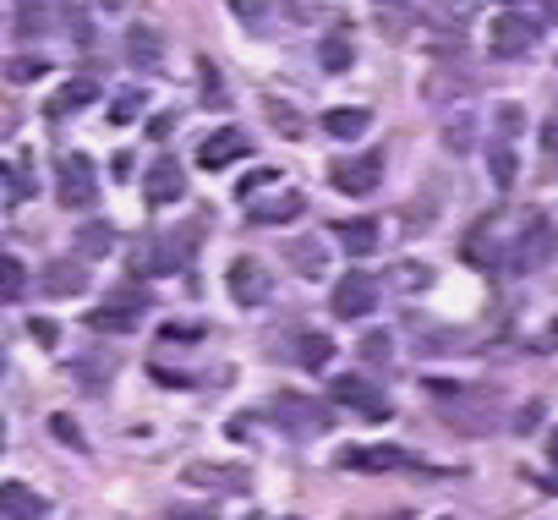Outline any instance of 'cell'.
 I'll list each match as a JSON object with an SVG mask.
<instances>
[{
	"mask_svg": "<svg viewBox=\"0 0 558 520\" xmlns=\"http://www.w3.org/2000/svg\"><path fill=\"white\" fill-rule=\"evenodd\" d=\"M274 427H285L290 438H312V433H329V422H334V411L323 406V400H312V395H296V389H285V395H274Z\"/></svg>",
	"mask_w": 558,
	"mask_h": 520,
	"instance_id": "1",
	"label": "cell"
},
{
	"mask_svg": "<svg viewBox=\"0 0 558 520\" xmlns=\"http://www.w3.org/2000/svg\"><path fill=\"white\" fill-rule=\"evenodd\" d=\"M143 312H148V291H143V285H137V291H132V285H121L104 307L83 312V323L93 334H132L137 323H143Z\"/></svg>",
	"mask_w": 558,
	"mask_h": 520,
	"instance_id": "2",
	"label": "cell"
},
{
	"mask_svg": "<svg viewBox=\"0 0 558 520\" xmlns=\"http://www.w3.org/2000/svg\"><path fill=\"white\" fill-rule=\"evenodd\" d=\"M542 39V22L537 17H526V11H498L493 17V28H487V44H493V55L498 61H520V55H531V44Z\"/></svg>",
	"mask_w": 558,
	"mask_h": 520,
	"instance_id": "3",
	"label": "cell"
},
{
	"mask_svg": "<svg viewBox=\"0 0 558 520\" xmlns=\"http://www.w3.org/2000/svg\"><path fill=\"white\" fill-rule=\"evenodd\" d=\"M329 187L345 192V198H372V192L383 187V154H378V148H367V154H356V159H334V165H329Z\"/></svg>",
	"mask_w": 558,
	"mask_h": 520,
	"instance_id": "4",
	"label": "cell"
},
{
	"mask_svg": "<svg viewBox=\"0 0 558 520\" xmlns=\"http://www.w3.org/2000/svg\"><path fill=\"white\" fill-rule=\"evenodd\" d=\"M372 307H378V280H372L367 269H351L340 285H334V296H329V312H334V318H345V323L367 318Z\"/></svg>",
	"mask_w": 558,
	"mask_h": 520,
	"instance_id": "5",
	"label": "cell"
},
{
	"mask_svg": "<svg viewBox=\"0 0 558 520\" xmlns=\"http://www.w3.org/2000/svg\"><path fill=\"white\" fill-rule=\"evenodd\" d=\"M329 395H334V406H351L356 416H367V422H383V416L394 411L389 400H383V395L367 384L362 373H340V378L329 384Z\"/></svg>",
	"mask_w": 558,
	"mask_h": 520,
	"instance_id": "6",
	"label": "cell"
},
{
	"mask_svg": "<svg viewBox=\"0 0 558 520\" xmlns=\"http://www.w3.org/2000/svg\"><path fill=\"white\" fill-rule=\"evenodd\" d=\"M225 285H230V296H236V307H263V302H269V291H274L269 269H263L258 258H236L225 269Z\"/></svg>",
	"mask_w": 558,
	"mask_h": 520,
	"instance_id": "7",
	"label": "cell"
},
{
	"mask_svg": "<svg viewBox=\"0 0 558 520\" xmlns=\"http://www.w3.org/2000/svg\"><path fill=\"white\" fill-rule=\"evenodd\" d=\"M55 198H61V208H88V203H93V159H88V154H66V159H61Z\"/></svg>",
	"mask_w": 558,
	"mask_h": 520,
	"instance_id": "8",
	"label": "cell"
},
{
	"mask_svg": "<svg viewBox=\"0 0 558 520\" xmlns=\"http://www.w3.org/2000/svg\"><path fill=\"white\" fill-rule=\"evenodd\" d=\"M143 198L154 203V208H170V203H181V198H186V176H181L176 159H154V165H148V176H143Z\"/></svg>",
	"mask_w": 558,
	"mask_h": 520,
	"instance_id": "9",
	"label": "cell"
},
{
	"mask_svg": "<svg viewBox=\"0 0 558 520\" xmlns=\"http://www.w3.org/2000/svg\"><path fill=\"white\" fill-rule=\"evenodd\" d=\"M553 247H558L553 225H548V219H537V214H531L526 236L515 241V269H520V274H526V269H542V263L553 258Z\"/></svg>",
	"mask_w": 558,
	"mask_h": 520,
	"instance_id": "10",
	"label": "cell"
},
{
	"mask_svg": "<svg viewBox=\"0 0 558 520\" xmlns=\"http://www.w3.org/2000/svg\"><path fill=\"white\" fill-rule=\"evenodd\" d=\"M247 154H252L247 132H214V137H203V148H197V165L225 170V165H236V159H247Z\"/></svg>",
	"mask_w": 558,
	"mask_h": 520,
	"instance_id": "11",
	"label": "cell"
},
{
	"mask_svg": "<svg viewBox=\"0 0 558 520\" xmlns=\"http://www.w3.org/2000/svg\"><path fill=\"white\" fill-rule=\"evenodd\" d=\"M93 99H99V83H93V77H72L66 88H55V94L44 99V115H50V121H66V115L88 110Z\"/></svg>",
	"mask_w": 558,
	"mask_h": 520,
	"instance_id": "12",
	"label": "cell"
},
{
	"mask_svg": "<svg viewBox=\"0 0 558 520\" xmlns=\"http://www.w3.org/2000/svg\"><path fill=\"white\" fill-rule=\"evenodd\" d=\"M132 269L148 274V280H154V274H176L181 269V247H176V241H165V236H148L143 247L132 252Z\"/></svg>",
	"mask_w": 558,
	"mask_h": 520,
	"instance_id": "13",
	"label": "cell"
},
{
	"mask_svg": "<svg viewBox=\"0 0 558 520\" xmlns=\"http://www.w3.org/2000/svg\"><path fill=\"white\" fill-rule=\"evenodd\" d=\"M50 504L28 488V482H0V520H44Z\"/></svg>",
	"mask_w": 558,
	"mask_h": 520,
	"instance_id": "14",
	"label": "cell"
},
{
	"mask_svg": "<svg viewBox=\"0 0 558 520\" xmlns=\"http://www.w3.org/2000/svg\"><path fill=\"white\" fill-rule=\"evenodd\" d=\"M126 55H132V66L154 72V66L165 61V39H159V28H148V22H132V28H126Z\"/></svg>",
	"mask_w": 558,
	"mask_h": 520,
	"instance_id": "15",
	"label": "cell"
},
{
	"mask_svg": "<svg viewBox=\"0 0 558 520\" xmlns=\"http://www.w3.org/2000/svg\"><path fill=\"white\" fill-rule=\"evenodd\" d=\"M44 291L50 296H83L88 291V263L83 258H61L44 269Z\"/></svg>",
	"mask_w": 558,
	"mask_h": 520,
	"instance_id": "16",
	"label": "cell"
},
{
	"mask_svg": "<svg viewBox=\"0 0 558 520\" xmlns=\"http://www.w3.org/2000/svg\"><path fill=\"white\" fill-rule=\"evenodd\" d=\"M318 126L329 137H340V143H351V137H362L367 126H372V110H367V104H340V110H329Z\"/></svg>",
	"mask_w": 558,
	"mask_h": 520,
	"instance_id": "17",
	"label": "cell"
},
{
	"mask_svg": "<svg viewBox=\"0 0 558 520\" xmlns=\"http://www.w3.org/2000/svg\"><path fill=\"white\" fill-rule=\"evenodd\" d=\"M301 214H307L301 192H274V198H263L252 208V225H285V219H301Z\"/></svg>",
	"mask_w": 558,
	"mask_h": 520,
	"instance_id": "18",
	"label": "cell"
},
{
	"mask_svg": "<svg viewBox=\"0 0 558 520\" xmlns=\"http://www.w3.org/2000/svg\"><path fill=\"white\" fill-rule=\"evenodd\" d=\"M285 258H290V269L301 274V280H323V269H329V252H323V241H290L285 247Z\"/></svg>",
	"mask_w": 558,
	"mask_h": 520,
	"instance_id": "19",
	"label": "cell"
},
{
	"mask_svg": "<svg viewBox=\"0 0 558 520\" xmlns=\"http://www.w3.org/2000/svg\"><path fill=\"white\" fill-rule=\"evenodd\" d=\"M340 466H356V471H394L405 466V449L400 444H378V449H345Z\"/></svg>",
	"mask_w": 558,
	"mask_h": 520,
	"instance_id": "20",
	"label": "cell"
},
{
	"mask_svg": "<svg viewBox=\"0 0 558 520\" xmlns=\"http://www.w3.org/2000/svg\"><path fill=\"white\" fill-rule=\"evenodd\" d=\"M334 236L351 258H367V252H378V219H345V225H334Z\"/></svg>",
	"mask_w": 558,
	"mask_h": 520,
	"instance_id": "21",
	"label": "cell"
},
{
	"mask_svg": "<svg viewBox=\"0 0 558 520\" xmlns=\"http://www.w3.org/2000/svg\"><path fill=\"white\" fill-rule=\"evenodd\" d=\"M263 121H269L279 137H290V143L312 132V126H307V115H301L296 104H285V99H263Z\"/></svg>",
	"mask_w": 558,
	"mask_h": 520,
	"instance_id": "22",
	"label": "cell"
},
{
	"mask_svg": "<svg viewBox=\"0 0 558 520\" xmlns=\"http://www.w3.org/2000/svg\"><path fill=\"white\" fill-rule=\"evenodd\" d=\"M438 208H444V187H427L422 198H411L405 203V230H411V236H422V230H433V219H438Z\"/></svg>",
	"mask_w": 558,
	"mask_h": 520,
	"instance_id": "23",
	"label": "cell"
},
{
	"mask_svg": "<svg viewBox=\"0 0 558 520\" xmlns=\"http://www.w3.org/2000/svg\"><path fill=\"white\" fill-rule=\"evenodd\" d=\"M186 482H203V488H230V493H241L247 488V471L241 466H186Z\"/></svg>",
	"mask_w": 558,
	"mask_h": 520,
	"instance_id": "24",
	"label": "cell"
},
{
	"mask_svg": "<svg viewBox=\"0 0 558 520\" xmlns=\"http://www.w3.org/2000/svg\"><path fill=\"white\" fill-rule=\"evenodd\" d=\"M318 66H323V72H334V77L351 72V66H356V44L345 39V33H329V39L318 44Z\"/></svg>",
	"mask_w": 558,
	"mask_h": 520,
	"instance_id": "25",
	"label": "cell"
},
{
	"mask_svg": "<svg viewBox=\"0 0 558 520\" xmlns=\"http://www.w3.org/2000/svg\"><path fill=\"white\" fill-rule=\"evenodd\" d=\"M296 362L307 367V373H323V367L334 362V340H329V334H301V351H296Z\"/></svg>",
	"mask_w": 558,
	"mask_h": 520,
	"instance_id": "26",
	"label": "cell"
},
{
	"mask_svg": "<svg viewBox=\"0 0 558 520\" xmlns=\"http://www.w3.org/2000/svg\"><path fill=\"white\" fill-rule=\"evenodd\" d=\"M110 247H115V230L104 225V219H93V225L77 230V252H83V258H104Z\"/></svg>",
	"mask_w": 558,
	"mask_h": 520,
	"instance_id": "27",
	"label": "cell"
},
{
	"mask_svg": "<svg viewBox=\"0 0 558 520\" xmlns=\"http://www.w3.org/2000/svg\"><path fill=\"white\" fill-rule=\"evenodd\" d=\"M197 77H203V104H208V110H225V104H230V88H225V77H219V66L208 61V55L197 61Z\"/></svg>",
	"mask_w": 558,
	"mask_h": 520,
	"instance_id": "28",
	"label": "cell"
},
{
	"mask_svg": "<svg viewBox=\"0 0 558 520\" xmlns=\"http://www.w3.org/2000/svg\"><path fill=\"white\" fill-rule=\"evenodd\" d=\"M22 291H28V269L11 252H0V302H17Z\"/></svg>",
	"mask_w": 558,
	"mask_h": 520,
	"instance_id": "29",
	"label": "cell"
},
{
	"mask_svg": "<svg viewBox=\"0 0 558 520\" xmlns=\"http://www.w3.org/2000/svg\"><path fill=\"white\" fill-rule=\"evenodd\" d=\"M487 170H493V187H498V192H509V187H515V176H520L515 154H509L504 143H498V148H487Z\"/></svg>",
	"mask_w": 558,
	"mask_h": 520,
	"instance_id": "30",
	"label": "cell"
},
{
	"mask_svg": "<svg viewBox=\"0 0 558 520\" xmlns=\"http://www.w3.org/2000/svg\"><path fill=\"white\" fill-rule=\"evenodd\" d=\"M44 28H50V11H44V0H22V11H17V33H22V39H39Z\"/></svg>",
	"mask_w": 558,
	"mask_h": 520,
	"instance_id": "31",
	"label": "cell"
},
{
	"mask_svg": "<svg viewBox=\"0 0 558 520\" xmlns=\"http://www.w3.org/2000/svg\"><path fill=\"white\" fill-rule=\"evenodd\" d=\"M394 285H400V291H427L433 269H422V263H394Z\"/></svg>",
	"mask_w": 558,
	"mask_h": 520,
	"instance_id": "32",
	"label": "cell"
},
{
	"mask_svg": "<svg viewBox=\"0 0 558 520\" xmlns=\"http://www.w3.org/2000/svg\"><path fill=\"white\" fill-rule=\"evenodd\" d=\"M50 433L61 438L66 449H83V444H88V438H83V427H77V416H66V411H55V416H50Z\"/></svg>",
	"mask_w": 558,
	"mask_h": 520,
	"instance_id": "33",
	"label": "cell"
},
{
	"mask_svg": "<svg viewBox=\"0 0 558 520\" xmlns=\"http://www.w3.org/2000/svg\"><path fill=\"white\" fill-rule=\"evenodd\" d=\"M389 356H394V340H389V334H383V329H372L367 340H362V362L383 367V362H389Z\"/></svg>",
	"mask_w": 558,
	"mask_h": 520,
	"instance_id": "34",
	"label": "cell"
},
{
	"mask_svg": "<svg viewBox=\"0 0 558 520\" xmlns=\"http://www.w3.org/2000/svg\"><path fill=\"white\" fill-rule=\"evenodd\" d=\"M50 72V61H33V55H22V61H6V83H33V77Z\"/></svg>",
	"mask_w": 558,
	"mask_h": 520,
	"instance_id": "35",
	"label": "cell"
},
{
	"mask_svg": "<svg viewBox=\"0 0 558 520\" xmlns=\"http://www.w3.org/2000/svg\"><path fill=\"white\" fill-rule=\"evenodd\" d=\"M61 17H66V28H72L77 50H93V28H88V11H83V6H66Z\"/></svg>",
	"mask_w": 558,
	"mask_h": 520,
	"instance_id": "36",
	"label": "cell"
},
{
	"mask_svg": "<svg viewBox=\"0 0 558 520\" xmlns=\"http://www.w3.org/2000/svg\"><path fill=\"white\" fill-rule=\"evenodd\" d=\"M143 104H148V94H143V88H126V94L110 104V121H132V115L143 110Z\"/></svg>",
	"mask_w": 558,
	"mask_h": 520,
	"instance_id": "37",
	"label": "cell"
},
{
	"mask_svg": "<svg viewBox=\"0 0 558 520\" xmlns=\"http://www.w3.org/2000/svg\"><path fill=\"white\" fill-rule=\"evenodd\" d=\"M17 126H22V104L11 99V94H0V143H6V137H17Z\"/></svg>",
	"mask_w": 558,
	"mask_h": 520,
	"instance_id": "38",
	"label": "cell"
},
{
	"mask_svg": "<svg viewBox=\"0 0 558 520\" xmlns=\"http://www.w3.org/2000/svg\"><path fill=\"white\" fill-rule=\"evenodd\" d=\"M230 11H236L247 28H263V11H269V0H225Z\"/></svg>",
	"mask_w": 558,
	"mask_h": 520,
	"instance_id": "39",
	"label": "cell"
},
{
	"mask_svg": "<svg viewBox=\"0 0 558 520\" xmlns=\"http://www.w3.org/2000/svg\"><path fill=\"white\" fill-rule=\"evenodd\" d=\"M274 181H279V170H252V176H247V181H241V187H236V198H247V203H252V198H258V192H263V187H274Z\"/></svg>",
	"mask_w": 558,
	"mask_h": 520,
	"instance_id": "40",
	"label": "cell"
},
{
	"mask_svg": "<svg viewBox=\"0 0 558 520\" xmlns=\"http://www.w3.org/2000/svg\"><path fill=\"white\" fill-rule=\"evenodd\" d=\"M28 334L39 345H55V340H61V323H55V318H28Z\"/></svg>",
	"mask_w": 558,
	"mask_h": 520,
	"instance_id": "41",
	"label": "cell"
},
{
	"mask_svg": "<svg viewBox=\"0 0 558 520\" xmlns=\"http://www.w3.org/2000/svg\"><path fill=\"white\" fill-rule=\"evenodd\" d=\"M498 126H504V137H515L520 126H526V115H520L515 104H504V110H498Z\"/></svg>",
	"mask_w": 558,
	"mask_h": 520,
	"instance_id": "42",
	"label": "cell"
},
{
	"mask_svg": "<svg viewBox=\"0 0 558 520\" xmlns=\"http://www.w3.org/2000/svg\"><path fill=\"white\" fill-rule=\"evenodd\" d=\"M449 148H455V154L471 148V121H455V126H449Z\"/></svg>",
	"mask_w": 558,
	"mask_h": 520,
	"instance_id": "43",
	"label": "cell"
},
{
	"mask_svg": "<svg viewBox=\"0 0 558 520\" xmlns=\"http://www.w3.org/2000/svg\"><path fill=\"white\" fill-rule=\"evenodd\" d=\"M165 340H170V345H176V340H203V329H197V323H170Z\"/></svg>",
	"mask_w": 558,
	"mask_h": 520,
	"instance_id": "44",
	"label": "cell"
},
{
	"mask_svg": "<svg viewBox=\"0 0 558 520\" xmlns=\"http://www.w3.org/2000/svg\"><path fill=\"white\" fill-rule=\"evenodd\" d=\"M170 132H176V115H154V121H148V137H159V143H165Z\"/></svg>",
	"mask_w": 558,
	"mask_h": 520,
	"instance_id": "45",
	"label": "cell"
},
{
	"mask_svg": "<svg viewBox=\"0 0 558 520\" xmlns=\"http://www.w3.org/2000/svg\"><path fill=\"white\" fill-rule=\"evenodd\" d=\"M165 520H214V510H181V504H176Z\"/></svg>",
	"mask_w": 558,
	"mask_h": 520,
	"instance_id": "46",
	"label": "cell"
},
{
	"mask_svg": "<svg viewBox=\"0 0 558 520\" xmlns=\"http://www.w3.org/2000/svg\"><path fill=\"white\" fill-rule=\"evenodd\" d=\"M515 422H520V427H537V422H542V406H537V400H531V406H526V411H520V416H515Z\"/></svg>",
	"mask_w": 558,
	"mask_h": 520,
	"instance_id": "47",
	"label": "cell"
},
{
	"mask_svg": "<svg viewBox=\"0 0 558 520\" xmlns=\"http://www.w3.org/2000/svg\"><path fill=\"white\" fill-rule=\"evenodd\" d=\"M548 460L558 466V427H553V438H548Z\"/></svg>",
	"mask_w": 558,
	"mask_h": 520,
	"instance_id": "48",
	"label": "cell"
},
{
	"mask_svg": "<svg viewBox=\"0 0 558 520\" xmlns=\"http://www.w3.org/2000/svg\"><path fill=\"white\" fill-rule=\"evenodd\" d=\"M99 6H104V11H121V6H126V0H99Z\"/></svg>",
	"mask_w": 558,
	"mask_h": 520,
	"instance_id": "49",
	"label": "cell"
},
{
	"mask_svg": "<svg viewBox=\"0 0 558 520\" xmlns=\"http://www.w3.org/2000/svg\"><path fill=\"white\" fill-rule=\"evenodd\" d=\"M0 444H6V416H0Z\"/></svg>",
	"mask_w": 558,
	"mask_h": 520,
	"instance_id": "50",
	"label": "cell"
},
{
	"mask_svg": "<svg viewBox=\"0 0 558 520\" xmlns=\"http://www.w3.org/2000/svg\"><path fill=\"white\" fill-rule=\"evenodd\" d=\"M553 17H558V0H553Z\"/></svg>",
	"mask_w": 558,
	"mask_h": 520,
	"instance_id": "51",
	"label": "cell"
},
{
	"mask_svg": "<svg viewBox=\"0 0 558 520\" xmlns=\"http://www.w3.org/2000/svg\"><path fill=\"white\" fill-rule=\"evenodd\" d=\"M247 520H263V515H247Z\"/></svg>",
	"mask_w": 558,
	"mask_h": 520,
	"instance_id": "52",
	"label": "cell"
},
{
	"mask_svg": "<svg viewBox=\"0 0 558 520\" xmlns=\"http://www.w3.org/2000/svg\"><path fill=\"white\" fill-rule=\"evenodd\" d=\"M509 6H520V0H509Z\"/></svg>",
	"mask_w": 558,
	"mask_h": 520,
	"instance_id": "53",
	"label": "cell"
},
{
	"mask_svg": "<svg viewBox=\"0 0 558 520\" xmlns=\"http://www.w3.org/2000/svg\"><path fill=\"white\" fill-rule=\"evenodd\" d=\"M0 362H6V351H0Z\"/></svg>",
	"mask_w": 558,
	"mask_h": 520,
	"instance_id": "54",
	"label": "cell"
},
{
	"mask_svg": "<svg viewBox=\"0 0 558 520\" xmlns=\"http://www.w3.org/2000/svg\"><path fill=\"white\" fill-rule=\"evenodd\" d=\"M444 520H449V515H444Z\"/></svg>",
	"mask_w": 558,
	"mask_h": 520,
	"instance_id": "55",
	"label": "cell"
}]
</instances>
